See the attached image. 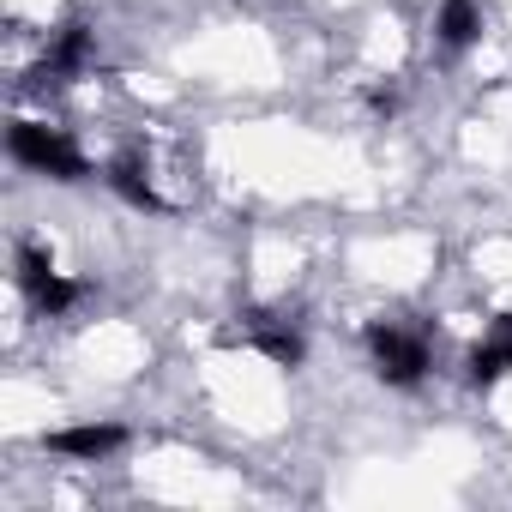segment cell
<instances>
[{"mask_svg":"<svg viewBox=\"0 0 512 512\" xmlns=\"http://www.w3.org/2000/svg\"><path fill=\"white\" fill-rule=\"evenodd\" d=\"M7 151L19 169L49 175V181H85L91 175V151L73 139V127H49V121H13Z\"/></svg>","mask_w":512,"mask_h":512,"instance_id":"6da1fadb","label":"cell"},{"mask_svg":"<svg viewBox=\"0 0 512 512\" xmlns=\"http://www.w3.org/2000/svg\"><path fill=\"white\" fill-rule=\"evenodd\" d=\"M253 350H260L266 362H278V368H296L302 356H308V344H302V332L284 320V314H247V332H241Z\"/></svg>","mask_w":512,"mask_h":512,"instance_id":"8992f818","label":"cell"},{"mask_svg":"<svg viewBox=\"0 0 512 512\" xmlns=\"http://www.w3.org/2000/svg\"><path fill=\"white\" fill-rule=\"evenodd\" d=\"M464 374H470V386H500V380L512 374V314L482 320V338L470 344Z\"/></svg>","mask_w":512,"mask_h":512,"instance_id":"5b68a950","label":"cell"},{"mask_svg":"<svg viewBox=\"0 0 512 512\" xmlns=\"http://www.w3.org/2000/svg\"><path fill=\"white\" fill-rule=\"evenodd\" d=\"M482 37V7L476 0H440V13H434V43L440 49H470Z\"/></svg>","mask_w":512,"mask_h":512,"instance_id":"52a82bcc","label":"cell"},{"mask_svg":"<svg viewBox=\"0 0 512 512\" xmlns=\"http://www.w3.org/2000/svg\"><path fill=\"white\" fill-rule=\"evenodd\" d=\"M13 266H19V290H25V302H31L43 320H61V314H73V308L85 302V284H79V278H67L43 247H31V241H25Z\"/></svg>","mask_w":512,"mask_h":512,"instance_id":"3957f363","label":"cell"},{"mask_svg":"<svg viewBox=\"0 0 512 512\" xmlns=\"http://www.w3.org/2000/svg\"><path fill=\"white\" fill-rule=\"evenodd\" d=\"M127 446V428L121 422H73V428H55L43 434V452L55 458H73V464H103Z\"/></svg>","mask_w":512,"mask_h":512,"instance_id":"277c9868","label":"cell"},{"mask_svg":"<svg viewBox=\"0 0 512 512\" xmlns=\"http://www.w3.org/2000/svg\"><path fill=\"white\" fill-rule=\"evenodd\" d=\"M368 356H374V374H380L386 386H422L428 368H434L428 332H422V326H398V320L368 326Z\"/></svg>","mask_w":512,"mask_h":512,"instance_id":"7a4b0ae2","label":"cell"}]
</instances>
